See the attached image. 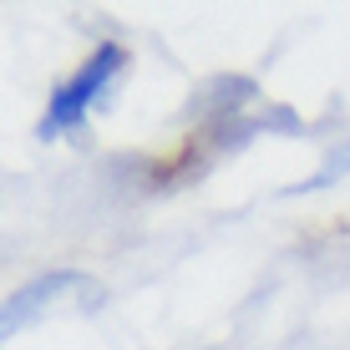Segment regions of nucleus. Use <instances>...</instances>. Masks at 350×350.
<instances>
[{"label": "nucleus", "mask_w": 350, "mask_h": 350, "mask_svg": "<svg viewBox=\"0 0 350 350\" xmlns=\"http://www.w3.org/2000/svg\"><path fill=\"white\" fill-rule=\"evenodd\" d=\"M122 71H127V51L117 41H102L87 62H81L62 87L51 92V102H46L41 127H36V132H41V137H66V132L87 127V117L107 102V92L117 87Z\"/></svg>", "instance_id": "f257e3e1"}]
</instances>
